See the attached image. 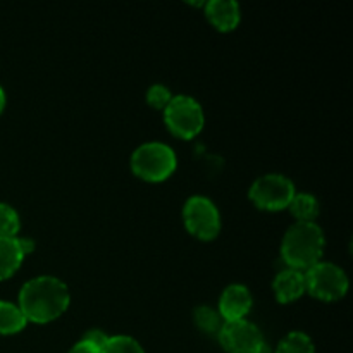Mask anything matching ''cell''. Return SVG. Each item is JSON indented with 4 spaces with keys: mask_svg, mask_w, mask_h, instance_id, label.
I'll return each mask as SVG.
<instances>
[{
    "mask_svg": "<svg viewBox=\"0 0 353 353\" xmlns=\"http://www.w3.org/2000/svg\"><path fill=\"white\" fill-rule=\"evenodd\" d=\"M71 295L61 279L54 276H40L21 288L17 307L28 323L47 324L59 319L68 310Z\"/></svg>",
    "mask_w": 353,
    "mask_h": 353,
    "instance_id": "6da1fadb",
    "label": "cell"
},
{
    "mask_svg": "<svg viewBox=\"0 0 353 353\" xmlns=\"http://www.w3.org/2000/svg\"><path fill=\"white\" fill-rule=\"evenodd\" d=\"M323 230L316 223H295L283 238L281 257L290 269L307 272L324 254Z\"/></svg>",
    "mask_w": 353,
    "mask_h": 353,
    "instance_id": "7a4b0ae2",
    "label": "cell"
},
{
    "mask_svg": "<svg viewBox=\"0 0 353 353\" xmlns=\"http://www.w3.org/2000/svg\"><path fill=\"white\" fill-rule=\"evenodd\" d=\"M178 159L171 147L164 143H145L134 150L131 169L140 179L148 183H161L176 171Z\"/></svg>",
    "mask_w": 353,
    "mask_h": 353,
    "instance_id": "3957f363",
    "label": "cell"
},
{
    "mask_svg": "<svg viewBox=\"0 0 353 353\" xmlns=\"http://www.w3.org/2000/svg\"><path fill=\"white\" fill-rule=\"evenodd\" d=\"M164 121L169 131L183 140L195 138L202 131L205 117L202 105L186 95L172 97L171 103L164 109Z\"/></svg>",
    "mask_w": 353,
    "mask_h": 353,
    "instance_id": "277c9868",
    "label": "cell"
},
{
    "mask_svg": "<svg viewBox=\"0 0 353 353\" xmlns=\"http://www.w3.org/2000/svg\"><path fill=\"white\" fill-rule=\"evenodd\" d=\"M305 288L314 299L338 302L348 292V278L341 268L331 262H319L305 272Z\"/></svg>",
    "mask_w": 353,
    "mask_h": 353,
    "instance_id": "5b68a950",
    "label": "cell"
},
{
    "mask_svg": "<svg viewBox=\"0 0 353 353\" xmlns=\"http://www.w3.org/2000/svg\"><path fill=\"white\" fill-rule=\"evenodd\" d=\"M295 193L292 179L283 174H265L254 181L248 196L257 209L278 212V210L288 209Z\"/></svg>",
    "mask_w": 353,
    "mask_h": 353,
    "instance_id": "8992f818",
    "label": "cell"
},
{
    "mask_svg": "<svg viewBox=\"0 0 353 353\" xmlns=\"http://www.w3.org/2000/svg\"><path fill=\"white\" fill-rule=\"evenodd\" d=\"M183 221L190 234L202 241H210L219 234L221 216L212 200L192 196L183 209Z\"/></svg>",
    "mask_w": 353,
    "mask_h": 353,
    "instance_id": "52a82bcc",
    "label": "cell"
},
{
    "mask_svg": "<svg viewBox=\"0 0 353 353\" xmlns=\"http://www.w3.org/2000/svg\"><path fill=\"white\" fill-rule=\"evenodd\" d=\"M217 338L228 353H252L265 343L261 330L247 319L224 323Z\"/></svg>",
    "mask_w": 353,
    "mask_h": 353,
    "instance_id": "ba28073f",
    "label": "cell"
},
{
    "mask_svg": "<svg viewBox=\"0 0 353 353\" xmlns=\"http://www.w3.org/2000/svg\"><path fill=\"white\" fill-rule=\"evenodd\" d=\"M252 310V295L247 286L231 285L223 292L219 300V316L224 323L241 321Z\"/></svg>",
    "mask_w": 353,
    "mask_h": 353,
    "instance_id": "9c48e42d",
    "label": "cell"
},
{
    "mask_svg": "<svg viewBox=\"0 0 353 353\" xmlns=\"http://www.w3.org/2000/svg\"><path fill=\"white\" fill-rule=\"evenodd\" d=\"M272 290H274V295L279 303L295 302V300H299L307 292L305 272L290 268L283 269L274 278Z\"/></svg>",
    "mask_w": 353,
    "mask_h": 353,
    "instance_id": "30bf717a",
    "label": "cell"
},
{
    "mask_svg": "<svg viewBox=\"0 0 353 353\" xmlns=\"http://www.w3.org/2000/svg\"><path fill=\"white\" fill-rule=\"evenodd\" d=\"M203 7H205V16L210 24L223 33L233 31L240 24V6L233 0H212Z\"/></svg>",
    "mask_w": 353,
    "mask_h": 353,
    "instance_id": "8fae6325",
    "label": "cell"
},
{
    "mask_svg": "<svg viewBox=\"0 0 353 353\" xmlns=\"http://www.w3.org/2000/svg\"><path fill=\"white\" fill-rule=\"evenodd\" d=\"M24 255L17 238H0V281L10 278L21 268Z\"/></svg>",
    "mask_w": 353,
    "mask_h": 353,
    "instance_id": "7c38bea8",
    "label": "cell"
},
{
    "mask_svg": "<svg viewBox=\"0 0 353 353\" xmlns=\"http://www.w3.org/2000/svg\"><path fill=\"white\" fill-rule=\"evenodd\" d=\"M288 209L295 216L296 223H314L319 216V202L310 193H295Z\"/></svg>",
    "mask_w": 353,
    "mask_h": 353,
    "instance_id": "4fadbf2b",
    "label": "cell"
},
{
    "mask_svg": "<svg viewBox=\"0 0 353 353\" xmlns=\"http://www.w3.org/2000/svg\"><path fill=\"white\" fill-rule=\"evenodd\" d=\"M28 321L17 305L0 302V334H16L26 327Z\"/></svg>",
    "mask_w": 353,
    "mask_h": 353,
    "instance_id": "5bb4252c",
    "label": "cell"
},
{
    "mask_svg": "<svg viewBox=\"0 0 353 353\" xmlns=\"http://www.w3.org/2000/svg\"><path fill=\"white\" fill-rule=\"evenodd\" d=\"M193 321H195L196 327H199L202 333L212 334V336H217V334H219L221 327H223L224 324L219 312L209 305L196 307L195 314H193Z\"/></svg>",
    "mask_w": 353,
    "mask_h": 353,
    "instance_id": "9a60e30c",
    "label": "cell"
},
{
    "mask_svg": "<svg viewBox=\"0 0 353 353\" xmlns=\"http://www.w3.org/2000/svg\"><path fill=\"white\" fill-rule=\"evenodd\" d=\"M274 353H316V347L305 333L293 331L279 341Z\"/></svg>",
    "mask_w": 353,
    "mask_h": 353,
    "instance_id": "2e32d148",
    "label": "cell"
},
{
    "mask_svg": "<svg viewBox=\"0 0 353 353\" xmlns=\"http://www.w3.org/2000/svg\"><path fill=\"white\" fill-rule=\"evenodd\" d=\"M19 230V214L9 203H0V238H17Z\"/></svg>",
    "mask_w": 353,
    "mask_h": 353,
    "instance_id": "e0dca14e",
    "label": "cell"
},
{
    "mask_svg": "<svg viewBox=\"0 0 353 353\" xmlns=\"http://www.w3.org/2000/svg\"><path fill=\"white\" fill-rule=\"evenodd\" d=\"M102 353H145L141 345L131 336H110Z\"/></svg>",
    "mask_w": 353,
    "mask_h": 353,
    "instance_id": "ac0fdd59",
    "label": "cell"
},
{
    "mask_svg": "<svg viewBox=\"0 0 353 353\" xmlns=\"http://www.w3.org/2000/svg\"><path fill=\"white\" fill-rule=\"evenodd\" d=\"M172 95L169 92L168 86L164 85H152L147 92V102L148 105L154 107L157 110H164L165 107L171 103Z\"/></svg>",
    "mask_w": 353,
    "mask_h": 353,
    "instance_id": "d6986e66",
    "label": "cell"
},
{
    "mask_svg": "<svg viewBox=\"0 0 353 353\" xmlns=\"http://www.w3.org/2000/svg\"><path fill=\"white\" fill-rule=\"evenodd\" d=\"M109 338L110 336H107L102 330H88L85 333V336H83L81 341H85V343L92 345V347H95L97 350L102 352L103 347L107 345V341H109Z\"/></svg>",
    "mask_w": 353,
    "mask_h": 353,
    "instance_id": "ffe728a7",
    "label": "cell"
},
{
    "mask_svg": "<svg viewBox=\"0 0 353 353\" xmlns=\"http://www.w3.org/2000/svg\"><path fill=\"white\" fill-rule=\"evenodd\" d=\"M68 353H102V352L97 350V348L92 347V345L85 343V341H79V343H76Z\"/></svg>",
    "mask_w": 353,
    "mask_h": 353,
    "instance_id": "44dd1931",
    "label": "cell"
},
{
    "mask_svg": "<svg viewBox=\"0 0 353 353\" xmlns=\"http://www.w3.org/2000/svg\"><path fill=\"white\" fill-rule=\"evenodd\" d=\"M17 243H19V248H21V252H23L24 257H26L28 254H31V252L34 250V247H37L31 238H17Z\"/></svg>",
    "mask_w": 353,
    "mask_h": 353,
    "instance_id": "7402d4cb",
    "label": "cell"
},
{
    "mask_svg": "<svg viewBox=\"0 0 353 353\" xmlns=\"http://www.w3.org/2000/svg\"><path fill=\"white\" fill-rule=\"evenodd\" d=\"M3 107H6V93H3L2 86H0V114H2Z\"/></svg>",
    "mask_w": 353,
    "mask_h": 353,
    "instance_id": "603a6c76",
    "label": "cell"
},
{
    "mask_svg": "<svg viewBox=\"0 0 353 353\" xmlns=\"http://www.w3.org/2000/svg\"><path fill=\"white\" fill-rule=\"evenodd\" d=\"M252 353H272V352H271V348H269L268 345L264 343V345H262L261 348H257V350H255V352H252Z\"/></svg>",
    "mask_w": 353,
    "mask_h": 353,
    "instance_id": "cb8c5ba5",
    "label": "cell"
}]
</instances>
